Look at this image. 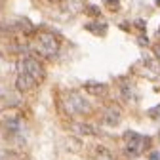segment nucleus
Wrapping results in <instances>:
<instances>
[{"mask_svg": "<svg viewBox=\"0 0 160 160\" xmlns=\"http://www.w3.org/2000/svg\"><path fill=\"white\" fill-rule=\"evenodd\" d=\"M67 109L72 114H82V112H88L90 111V105H88V101L80 93L71 92L69 97H67Z\"/></svg>", "mask_w": 160, "mask_h": 160, "instance_id": "7ed1b4c3", "label": "nucleus"}, {"mask_svg": "<svg viewBox=\"0 0 160 160\" xmlns=\"http://www.w3.org/2000/svg\"><path fill=\"white\" fill-rule=\"evenodd\" d=\"M154 2H156V6H160V0H154Z\"/></svg>", "mask_w": 160, "mask_h": 160, "instance_id": "dca6fc26", "label": "nucleus"}, {"mask_svg": "<svg viewBox=\"0 0 160 160\" xmlns=\"http://www.w3.org/2000/svg\"><path fill=\"white\" fill-rule=\"evenodd\" d=\"M86 29L92 31L93 34H105V32H107V25H105V23H101V25H99V23H88Z\"/></svg>", "mask_w": 160, "mask_h": 160, "instance_id": "6e6552de", "label": "nucleus"}, {"mask_svg": "<svg viewBox=\"0 0 160 160\" xmlns=\"http://www.w3.org/2000/svg\"><path fill=\"white\" fill-rule=\"evenodd\" d=\"M19 72H25L29 78H32L34 82H42V78H44V69L42 65H40L36 59L32 57H25L21 59V63H19Z\"/></svg>", "mask_w": 160, "mask_h": 160, "instance_id": "f257e3e1", "label": "nucleus"}, {"mask_svg": "<svg viewBox=\"0 0 160 160\" xmlns=\"http://www.w3.org/2000/svg\"><path fill=\"white\" fill-rule=\"evenodd\" d=\"M103 2H107L111 8H116V6H118V0H103Z\"/></svg>", "mask_w": 160, "mask_h": 160, "instance_id": "4468645a", "label": "nucleus"}, {"mask_svg": "<svg viewBox=\"0 0 160 160\" xmlns=\"http://www.w3.org/2000/svg\"><path fill=\"white\" fill-rule=\"evenodd\" d=\"M135 27L143 31V29H145V21H143V19H137V21H135Z\"/></svg>", "mask_w": 160, "mask_h": 160, "instance_id": "f8f14e48", "label": "nucleus"}, {"mask_svg": "<svg viewBox=\"0 0 160 160\" xmlns=\"http://www.w3.org/2000/svg\"><path fill=\"white\" fill-rule=\"evenodd\" d=\"M88 13L93 15V17H99V15H101V12H99L97 6H88Z\"/></svg>", "mask_w": 160, "mask_h": 160, "instance_id": "9b49d317", "label": "nucleus"}, {"mask_svg": "<svg viewBox=\"0 0 160 160\" xmlns=\"http://www.w3.org/2000/svg\"><path fill=\"white\" fill-rule=\"evenodd\" d=\"M137 137H139V133L130 130V132H126V133H124V141H126V143H130V141H133V139H137Z\"/></svg>", "mask_w": 160, "mask_h": 160, "instance_id": "9d476101", "label": "nucleus"}, {"mask_svg": "<svg viewBox=\"0 0 160 160\" xmlns=\"http://www.w3.org/2000/svg\"><path fill=\"white\" fill-rule=\"evenodd\" d=\"M103 120H105L107 126H118L120 120H122V111H120L118 107H114V105H111V107L105 111Z\"/></svg>", "mask_w": 160, "mask_h": 160, "instance_id": "20e7f679", "label": "nucleus"}, {"mask_svg": "<svg viewBox=\"0 0 160 160\" xmlns=\"http://www.w3.org/2000/svg\"><path fill=\"white\" fill-rule=\"evenodd\" d=\"M71 128H72V132H74V133H80V135H95V133H97V130H95L93 126H90V124H84V122L72 124Z\"/></svg>", "mask_w": 160, "mask_h": 160, "instance_id": "423d86ee", "label": "nucleus"}, {"mask_svg": "<svg viewBox=\"0 0 160 160\" xmlns=\"http://www.w3.org/2000/svg\"><path fill=\"white\" fill-rule=\"evenodd\" d=\"M67 147H71V151H72V152H78L80 149H82V143H80L78 139L69 137V139H67Z\"/></svg>", "mask_w": 160, "mask_h": 160, "instance_id": "1a4fd4ad", "label": "nucleus"}, {"mask_svg": "<svg viewBox=\"0 0 160 160\" xmlns=\"http://www.w3.org/2000/svg\"><path fill=\"white\" fill-rule=\"evenodd\" d=\"M151 160H160V152H152L151 154Z\"/></svg>", "mask_w": 160, "mask_h": 160, "instance_id": "2eb2a0df", "label": "nucleus"}, {"mask_svg": "<svg viewBox=\"0 0 160 160\" xmlns=\"http://www.w3.org/2000/svg\"><path fill=\"white\" fill-rule=\"evenodd\" d=\"M158 34H160V31H158Z\"/></svg>", "mask_w": 160, "mask_h": 160, "instance_id": "f3484780", "label": "nucleus"}, {"mask_svg": "<svg viewBox=\"0 0 160 160\" xmlns=\"http://www.w3.org/2000/svg\"><path fill=\"white\" fill-rule=\"evenodd\" d=\"M84 90L92 95H105L107 93V86L101 84V82H86Z\"/></svg>", "mask_w": 160, "mask_h": 160, "instance_id": "39448f33", "label": "nucleus"}, {"mask_svg": "<svg viewBox=\"0 0 160 160\" xmlns=\"http://www.w3.org/2000/svg\"><path fill=\"white\" fill-rule=\"evenodd\" d=\"M95 160H114V156L111 154V151L103 145L95 147Z\"/></svg>", "mask_w": 160, "mask_h": 160, "instance_id": "0eeeda50", "label": "nucleus"}, {"mask_svg": "<svg viewBox=\"0 0 160 160\" xmlns=\"http://www.w3.org/2000/svg\"><path fill=\"white\" fill-rule=\"evenodd\" d=\"M57 50H59V40H57L53 34L44 32V34L38 36V52H40V53L52 57L53 53H57Z\"/></svg>", "mask_w": 160, "mask_h": 160, "instance_id": "f03ea898", "label": "nucleus"}, {"mask_svg": "<svg viewBox=\"0 0 160 160\" xmlns=\"http://www.w3.org/2000/svg\"><path fill=\"white\" fill-rule=\"evenodd\" d=\"M137 42L141 44V46H147V44H149V40H147V36H139V40H137Z\"/></svg>", "mask_w": 160, "mask_h": 160, "instance_id": "ddd939ff", "label": "nucleus"}]
</instances>
